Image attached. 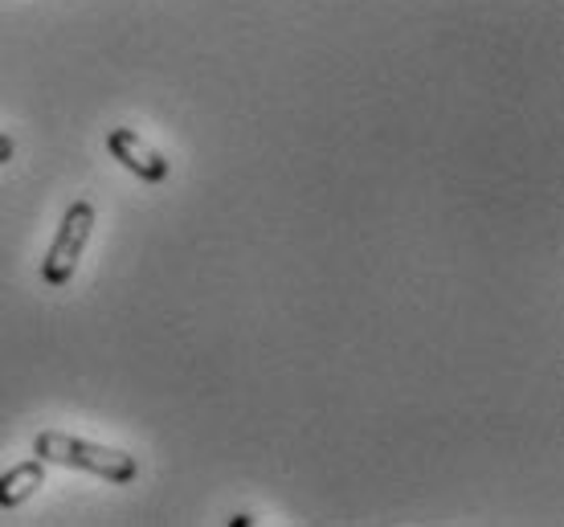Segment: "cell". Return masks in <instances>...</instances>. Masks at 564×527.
I'll return each mask as SVG.
<instances>
[{"label": "cell", "instance_id": "obj_2", "mask_svg": "<svg viewBox=\"0 0 564 527\" xmlns=\"http://www.w3.org/2000/svg\"><path fill=\"white\" fill-rule=\"evenodd\" d=\"M90 233H95V205L90 200H74L66 217H62V226H57V238L50 245V254L42 262V283L45 286H70L74 271H78V257H83L86 242H90Z\"/></svg>", "mask_w": 564, "mask_h": 527}, {"label": "cell", "instance_id": "obj_4", "mask_svg": "<svg viewBox=\"0 0 564 527\" xmlns=\"http://www.w3.org/2000/svg\"><path fill=\"white\" fill-rule=\"evenodd\" d=\"M37 486H45V462L42 458H29L17 462L13 471L0 474V507H21L37 495Z\"/></svg>", "mask_w": 564, "mask_h": 527}, {"label": "cell", "instance_id": "obj_1", "mask_svg": "<svg viewBox=\"0 0 564 527\" xmlns=\"http://www.w3.org/2000/svg\"><path fill=\"white\" fill-rule=\"evenodd\" d=\"M33 454L50 462V466H70V471L99 474L107 483H131L140 466L135 458L123 454V450H111V446H95L83 442V438H70V433H57V429H45L33 438Z\"/></svg>", "mask_w": 564, "mask_h": 527}, {"label": "cell", "instance_id": "obj_3", "mask_svg": "<svg viewBox=\"0 0 564 527\" xmlns=\"http://www.w3.org/2000/svg\"><path fill=\"white\" fill-rule=\"evenodd\" d=\"M107 152H111V160H119L128 172H135L140 180H148V185L169 180V160L160 156L143 135H135V128H115L111 135H107Z\"/></svg>", "mask_w": 564, "mask_h": 527}, {"label": "cell", "instance_id": "obj_5", "mask_svg": "<svg viewBox=\"0 0 564 527\" xmlns=\"http://www.w3.org/2000/svg\"><path fill=\"white\" fill-rule=\"evenodd\" d=\"M13 140H9V135H4V131H0V164H9V160H13Z\"/></svg>", "mask_w": 564, "mask_h": 527}]
</instances>
